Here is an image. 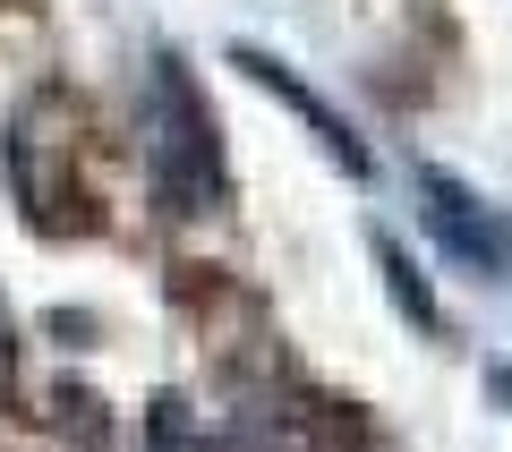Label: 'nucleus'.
Segmentation results:
<instances>
[{"instance_id": "obj_3", "label": "nucleus", "mask_w": 512, "mask_h": 452, "mask_svg": "<svg viewBox=\"0 0 512 452\" xmlns=\"http://www.w3.org/2000/svg\"><path fill=\"white\" fill-rule=\"evenodd\" d=\"M231 60H239V69H248V77H256V86H274L282 103H291L299 120L316 128V137H325V154H333V163L350 171V180H367V154H359V137H350V128H342V120H333V111H325V103H316V94H308V86H299V77H291V60H274V52H248V43H239Z\"/></svg>"}, {"instance_id": "obj_2", "label": "nucleus", "mask_w": 512, "mask_h": 452, "mask_svg": "<svg viewBox=\"0 0 512 452\" xmlns=\"http://www.w3.org/2000/svg\"><path fill=\"white\" fill-rule=\"evenodd\" d=\"M419 214H427V231H436V248L453 256V265H470L478 282L512 273V239H504V222H495L487 205H478L470 188L453 180V171H419Z\"/></svg>"}, {"instance_id": "obj_1", "label": "nucleus", "mask_w": 512, "mask_h": 452, "mask_svg": "<svg viewBox=\"0 0 512 452\" xmlns=\"http://www.w3.org/2000/svg\"><path fill=\"white\" fill-rule=\"evenodd\" d=\"M137 128H146V171H154V197L171 205V214H197L205 197H214V120H205V94L188 86L180 60H154L146 77V111H137Z\"/></svg>"}, {"instance_id": "obj_4", "label": "nucleus", "mask_w": 512, "mask_h": 452, "mask_svg": "<svg viewBox=\"0 0 512 452\" xmlns=\"http://www.w3.org/2000/svg\"><path fill=\"white\" fill-rule=\"evenodd\" d=\"M376 265H384V290H393V308H402V316H410L419 333H444V308H436V290H427L419 273H410V256L393 248L384 231H376Z\"/></svg>"}]
</instances>
